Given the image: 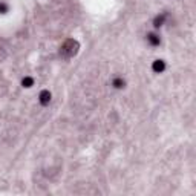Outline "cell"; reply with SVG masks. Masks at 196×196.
Listing matches in <instances>:
<instances>
[{
    "mask_svg": "<svg viewBox=\"0 0 196 196\" xmlns=\"http://www.w3.org/2000/svg\"><path fill=\"white\" fill-rule=\"evenodd\" d=\"M22 84H23V87H32L34 86V78L32 77H24L22 80Z\"/></svg>",
    "mask_w": 196,
    "mask_h": 196,
    "instance_id": "6",
    "label": "cell"
},
{
    "mask_svg": "<svg viewBox=\"0 0 196 196\" xmlns=\"http://www.w3.org/2000/svg\"><path fill=\"white\" fill-rule=\"evenodd\" d=\"M147 42L152 45V46H158L159 43H161V38L156 35V34H153V32H150V34H147Z\"/></svg>",
    "mask_w": 196,
    "mask_h": 196,
    "instance_id": "3",
    "label": "cell"
},
{
    "mask_svg": "<svg viewBox=\"0 0 196 196\" xmlns=\"http://www.w3.org/2000/svg\"><path fill=\"white\" fill-rule=\"evenodd\" d=\"M112 84H114V87H115V89H122L126 83H124V80H122V78L117 77V78H115V80L112 81Z\"/></svg>",
    "mask_w": 196,
    "mask_h": 196,
    "instance_id": "5",
    "label": "cell"
},
{
    "mask_svg": "<svg viewBox=\"0 0 196 196\" xmlns=\"http://www.w3.org/2000/svg\"><path fill=\"white\" fill-rule=\"evenodd\" d=\"M38 101H40V104L42 106H48L49 103H51V92L49 91H42L40 92V97H38Z\"/></svg>",
    "mask_w": 196,
    "mask_h": 196,
    "instance_id": "1",
    "label": "cell"
},
{
    "mask_svg": "<svg viewBox=\"0 0 196 196\" xmlns=\"http://www.w3.org/2000/svg\"><path fill=\"white\" fill-rule=\"evenodd\" d=\"M166 19H167V14H166V12H163L161 16H156L155 20H153V26H155V28H161V26L164 24V22H166Z\"/></svg>",
    "mask_w": 196,
    "mask_h": 196,
    "instance_id": "4",
    "label": "cell"
},
{
    "mask_svg": "<svg viewBox=\"0 0 196 196\" xmlns=\"http://www.w3.org/2000/svg\"><path fill=\"white\" fill-rule=\"evenodd\" d=\"M8 9H9V8H8V5H6V3H0V12H2V14H6V12H8Z\"/></svg>",
    "mask_w": 196,
    "mask_h": 196,
    "instance_id": "7",
    "label": "cell"
},
{
    "mask_svg": "<svg viewBox=\"0 0 196 196\" xmlns=\"http://www.w3.org/2000/svg\"><path fill=\"white\" fill-rule=\"evenodd\" d=\"M152 69H153V72L161 74L164 69H166V63H164L163 60H155L153 65H152Z\"/></svg>",
    "mask_w": 196,
    "mask_h": 196,
    "instance_id": "2",
    "label": "cell"
}]
</instances>
